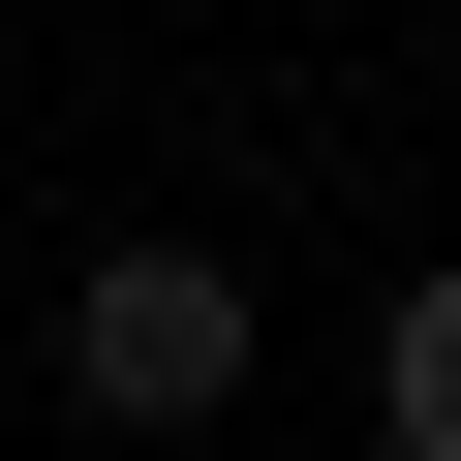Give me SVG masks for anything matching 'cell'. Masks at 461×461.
Masks as SVG:
<instances>
[{"label": "cell", "instance_id": "obj_1", "mask_svg": "<svg viewBox=\"0 0 461 461\" xmlns=\"http://www.w3.org/2000/svg\"><path fill=\"white\" fill-rule=\"evenodd\" d=\"M62 400L93 430H215V400H247V277H215V247H123L62 308Z\"/></svg>", "mask_w": 461, "mask_h": 461}, {"label": "cell", "instance_id": "obj_2", "mask_svg": "<svg viewBox=\"0 0 461 461\" xmlns=\"http://www.w3.org/2000/svg\"><path fill=\"white\" fill-rule=\"evenodd\" d=\"M369 430H400V461H461V277H400V339H369Z\"/></svg>", "mask_w": 461, "mask_h": 461}]
</instances>
